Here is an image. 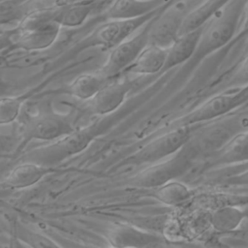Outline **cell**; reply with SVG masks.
<instances>
[{
	"label": "cell",
	"mask_w": 248,
	"mask_h": 248,
	"mask_svg": "<svg viewBox=\"0 0 248 248\" xmlns=\"http://www.w3.org/2000/svg\"><path fill=\"white\" fill-rule=\"evenodd\" d=\"M246 1L231 0L202 27L199 44L192 57L193 60L200 62L226 46L234 38Z\"/></svg>",
	"instance_id": "cell-1"
},
{
	"label": "cell",
	"mask_w": 248,
	"mask_h": 248,
	"mask_svg": "<svg viewBox=\"0 0 248 248\" xmlns=\"http://www.w3.org/2000/svg\"><path fill=\"white\" fill-rule=\"evenodd\" d=\"M61 28L54 17L53 10L34 12L26 16L12 32V45L27 51L49 47L58 38Z\"/></svg>",
	"instance_id": "cell-2"
},
{
	"label": "cell",
	"mask_w": 248,
	"mask_h": 248,
	"mask_svg": "<svg viewBox=\"0 0 248 248\" xmlns=\"http://www.w3.org/2000/svg\"><path fill=\"white\" fill-rule=\"evenodd\" d=\"M197 149L189 141L174 154L158 162L149 164L146 168L134 174L129 185L140 189H153L183 175L192 166L197 156Z\"/></svg>",
	"instance_id": "cell-3"
},
{
	"label": "cell",
	"mask_w": 248,
	"mask_h": 248,
	"mask_svg": "<svg viewBox=\"0 0 248 248\" xmlns=\"http://www.w3.org/2000/svg\"><path fill=\"white\" fill-rule=\"evenodd\" d=\"M248 103V83L226 88L185 114L180 125L196 126L228 115Z\"/></svg>",
	"instance_id": "cell-4"
},
{
	"label": "cell",
	"mask_w": 248,
	"mask_h": 248,
	"mask_svg": "<svg viewBox=\"0 0 248 248\" xmlns=\"http://www.w3.org/2000/svg\"><path fill=\"white\" fill-rule=\"evenodd\" d=\"M230 113L228 115L200 124L193 133L190 142L199 154L211 155L222 147L236 133L248 129L247 118Z\"/></svg>",
	"instance_id": "cell-5"
},
{
	"label": "cell",
	"mask_w": 248,
	"mask_h": 248,
	"mask_svg": "<svg viewBox=\"0 0 248 248\" xmlns=\"http://www.w3.org/2000/svg\"><path fill=\"white\" fill-rule=\"evenodd\" d=\"M193 126L179 125L151 140L125 159V164L144 165L165 159L186 145L193 135Z\"/></svg>",
	"instance_id": "cell-6"
},
{
	"label": "cell",
	"mask_w": 248,
	"mask_h": 248,
	"mask_svg": "<svg viewBox=\"0 0 248 248\" xmlns=\"http://www.w3.org/2000/svg\"><path fill=\"white\" fill-rule=\"evenodd\" d=\"M152 18L133 36L112 47L100 70V73L108 79H112L119 73L125 71L139 56L142 49L149 44V29Z\"/></svg>",
	"instance_id": "cell-7"
},
{
	"label": "cell",
	"mask_w": 248,
	"mask_h": 248,
	"mask_svg": "<svg viewBox=\"0 0 248 248\" xmlns=\"http://www.w3.org/2000/svg\"><path fill=\"white\" fill-rule=\"evenodd\" d=\"M89 130L74 131L64 137L51 140L52 142L35 148L27 154L28 161L36 162L45 166L58 163L86 148L92 140Z\"/></svg>",
	"instance_id": "cell-8"
},
{
	"label": "cell",
	"mask_w": 248,
	"mask_h": 248,
	"mask_svg": "<svg viewBox=\"0 0 248 248\" xmlns=\"http://www.w3.org/2000/svg\"><path fill=\"white\" fill-rule=\"evenodd\" d=\"M162 10L139 18L107 19L93 31V33L88 37L87 43L89 45L111 49L118 44L133 36L147 22L154 18Z\"/></svg>",
	"instance_id": "cell-9"
},
{
	"label": "cell",
	"mask_w": 248,
	"mask_h": 248,
	"mask_svg": "<svg viewBox=\"0 0 248 248\" xmlns=\"http://www.w3.org/2000/svg\"><path fill=\"white\" fill-rule=\"evenodd\" d=\"M187 10L183 4L169 3L152 20L149 44L168 48L180 35Z\"/></svg>",
	"instance_id": "cell-10"
},
{
	"label": "cell",
	"mask_w": 248,
	"mask_h": 248,
	"mask_svg": "<svg viewBox=\"0 0 248 248\" xmlns=\"http://www.w3.org/2000/svg\"><path fill=\"white\" fill-rule=\"evenodd\" d=\"M108 241L113 247H155L164 244L161 235L125 223H116L108 230Z\"/></svg>",
	"instance_id": "cell-11"
},
{
	"label": "cell",
	"mask_w": 248,
	"mask_h": 248,
	"mask_svg": "<svg viewBox=\"0 0 248 248\" xmlns=\"http://www.w3.org/2000/svg\"><path fill=\"white\" fill-rule=\"evenodd\" d=\"M75 130L67 119L57 115H37L28 119L24 125V135L28 140L51 141Z\"/></svg>",
	"instance_id": "cell-12"
},
{
	"label": "cell",
	"mask_w": 248,
	"mask_h": 248,
	"mask_svg": "<svg viewBox=\"0 0 248 248\" xmlns=\"http://www.w3.org/2000/svg\"><path fill=\"white\" fill-rule=\"evenodd\" d=\"M170 0H113L105 12L107 19H133L162 10Z\"/></svg>",
	"instance_id": "cell-13"
},
{
	"label": "cell",
	"mask_w": 248,
	"mask_h": 248,
	"mask_svg": "<svg viewBox=\"0 0 248 248\" xmlns=\"http://www.w3.org/2000/svg\"><path fill=\"white\" fill-rule=\"evenodd\" d=\"M130 90V83L109 79L90 100L92 110L99 115H106L114 111L125 102Z\"/></svg>",
	"instance_id": "cell-14"
},
{
	"label": "cell",
	"mask_w": 248,
	"mask_h": 248,
	"mask_svg": "<svg viewBox=\"0 0 248 248\" xmlns=\"http://www.w3.org/2000/svg\"><path fill=\"white\" fill-rule=\"evenodd\" d=\"M211 165L226 168L248 162V129L232 136L222 147L209 155Z\"/></svg>",
	"instance_id": "cell-15"
},
{
	"label": "cell",
	"mask_w": 248,
	"mask_h": 248,
	"mask_svg": "<svg viewBox=\"0 0 248 248\" xmlns=\"http://www.w3.org/2000/svg\"><path fill=\"white\" fill-rule=\"evenodd\" d=\"M52 170L45 165L27 161L14 167L3 178L2 184L12 189H24L40 182Z\"/></svg>",
	"instance_id": "cell-16"
},
{
	"label": "cell",
	"mask_w": 248,
	"mask_h": 248,
	"mask_svg": "<svg viewBox=\"0 0 248 248\" xmlns=\"http://www.w3.org/2000/svg\"><path fill=\"white\" fill-rule=\"evenodd\" d=\"M201 32L202 27L180 34L177 37V39L167 48V58L162 70L163 72L192 59L199 44Z\"/></svg>",
	"instance_id": "cell-17"
},
{
	"label": "cell",
	"mask_w": 248,
	"mask_h": 248,
	"mask_svg": "<svg viewBox=\"0 0 248 248\" xmlns=\"http://www.w3.org/2000/svg\"><path fill=\"white\" fill-rule=\"evenodd\" d=\"M166 58L167 48L148 44L125 71L137 75H153L163 70Z\"/></svg>",
	"instance_id": "cell-18"
},
{
	"label": "cell",
	"mask_w": 248,
	"mask_h": 248,
	"mask_svg": "<svg viewBox=\"0 0 248 248\" xmlns=\"http://www.w3.org/2000/svg\"><path fill=\"white\" fill-rule=\"evenodd\" d=\"M246 217V211L241 209L238 204H226L211 210L209 224L217 232L230 233L235 232Z\"/></svg>",
	"instance_id": "cell-19"
},
{
	"label": "cell",
	"mask_w": 248,
	"mask_h": 248,
	"mask_svg": "<svg viewBox=\"0 0 248 248\" xmlns=\"http://www.w3.org/2000/svg\"><path fill=\"white\" fill-rule=\"evenodd\" d=\"M100 0H82L73 2L53 10L54 17L62 27L80 26L93 12Z\"/></svg>",
	"instance_id": "cell-20"
},
{
	"label": "cell",
	"mask_w": 248,
	"mask_h": 248,
	"mask_svg": "<svg viewBox=\"0 0 248 248\" xmlns=\"http://www.w3.org/2000/svg\"><path fill=\"white\" fill-rule=\"evenodd\" d=\"M230 1L231 0H202L200 4L192 8L185 16L180 34L202 27Z\"/></svg>",
	"instance_id": "cell-21"
},
{
	"label": "cell",
	"mask_w": 248,
	"mask_h": 248,
	"mask_svg": "<svg viewBox=\"0 0 248 248\" xmlns=\"http://www.w3.org/2000/svg\"><path fill=\"white\" fill-rule=\"evenodd\" d=\"M150 194L153 199L168 206L181 205L192 197L189 187L175 179L151 189Z\"/></svg>",
	"instance_id": "cell-22"
},
{
	"label": "cell",
	"mask_w": 248,
	"mask_h": 248,
	"mask_svg": "<svg viewBox=\"0 0 248 248\" xmlns=\"http://www.w3.org/2000/svg\"><path fill=\"white\" fill-rule=\"evenodd\" d=\"M108 80L100 72L82 74L69 84V92L79 100H91Z\"/></svg>",
	"instance_id": "cell-23"
},
{
	"label": "cell",
	"mask_w": 248,
	"mask_h": 248,
	"mask_svg": "<svg viewBox=\"0 0 248 248\" xmlns=\"http://www.w3.org/2000/svg\"><path fill=\"white\" fill-rule=\"evenodd\" d=\"M229 171H225L220 178V183L229 187H248V162L226 167Z\"/></svg>",
	"instance_id": "cell-24"
},
{
	"label": "cell",
	"mask_w": 248,
	"mask_h": 248,
	"mask_svg": "<svg viewBox=\"0 0 248 248\" xmlns=\"http://www.w3.org/2000/svg\"><path fill=\"white\" fill-rule=\"evenodd\" d=\"M23 98L3 97L0 101V123L2 125L13 123L20 113Z\"/></svg>",
	"instance_id": "cell-25"
},
{
	"label": "cell",
	"mask_w": 248,
	"mask_h": 248,
	"mask_svg": "<svg viewBox=\"0 0 248 248\" xmlns=\"http://www.w3.org/2000/svg\"><path fill=\"white\" fill-rule=\"evenodd\" d=\"M246 83H248V52L244 53L242 59L236 64L233 70L231 71L226 88L240 86Z\"/></svg>",
	"instance_id": "cell-26"
},
{
	"label": "cell",
	"mask_w": 248,
	"mask_h": 248,
	"mask_svg": "<svg viewBox=\"0 0 248 248\" xmlns=\"http://www.w3.org/2000/svg\"><path fill=\"white\" fill-rule=\"evenodd\" d=\"M27 238L30 241V244L32 246H39V247H54V246H59L56 242L52 241V239L44 236L42 234L38 233H27Z\"/></svg>",
	"instance_id": "cell-27"
},
{
	"label": "cell",
	"mask_w": 248,
	"mask_h": 248,
	"mask_svg": "<svg viewBox=\"0 0 248 248\" xmlns=\"http://www.w3.org/2000/svg\"><path fill=\"white\" fill-rule=\"evenodd\" d=\"M243 16H244V19H243V30L248 31V0L246 1L245 7H244Z\"/></svg>",
	"instance_id": "cell-28"
},
{
	"label": "cell",
	"mask_w": 248,
	"mask_h": 248,
	"mask_svg": "<svg viewBox=\"0 0 248 248\" xmlns=\"http://www.w3.org/2000/svg\"><path fill=\"white\" fill-rule=\"evenodd\" d=\"M246 52H248V41H247V44H246V46L244 47V53H246Z\"/></svg>",
	"instance_id": "cell-29"
}]
</instances>
